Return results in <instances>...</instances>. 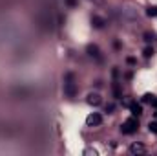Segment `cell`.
I'll use <instances>...</instances> for the list:
<instances>
[{
    "instance_id": "6da1fadb",
    "label": "cell",
    "mask_w": 157,
    "mask_h": 156,
    "mask_svg": "<svg viewBox=\"0 0 157 156\" xmlns=\"http://www.w3.org/2000/svg\"><path fill=\"white\" fill-rule=\"evenodd\" d=\"M77 85L73 83V74H66V83H64V96L66 97H75L77 96Z\"/></svg>"
},
{
    "instance_id": "7a4b0ae2",
    "label": "cell",
    "mask_w": 157,
    "mask_h": 156,
    "mask_svg": "<svg viewBox=\"0 0 157 156\" xmlns=\"http://www.w3.org/2000/svg\"><path fill=\"white\" fill-rule=\"evenodd\" d=\"M137 129H139V121H137L135 116H134V118H128V120L121 125V132H123V134H135Z\"/></svg>"
},
{
    "instance_id": "3957f363",
    "label": "cell",
    "mask_w": 157,
    "mask_h": 156,
    "mask_svg": "<svg viewBox=\"0 0 157 156\" xmlns=\"http://www.w3.org/2000/svg\"><path fill=\"white\" fill-rule=\"evenodd\" d=\"M86 123H88L90 127H97V125L102 123V116H101L99 112H93V114H90V116L86 118Z\"/></svg>"
},
{
    "instance_id": "277c9868",
    "label": "cell",
    "mask_w": 157,
    "mask_h": 156,
    "mask_svg": "<svg viewBox=\"0 0 157 156\" xmlns=\"http://www.w3.org/2000/svg\"><path fill=\"white\" fill-rule=\"evenodd\" d=\"M146 153V147L141 145V143H132L130 145V154H145Z\"/></svg>"
},
{
    "instance_id": "5b68a950",
    "label": "cell",
    "mask_w": 157,
    "mask_h": 156,
    "mask_svg": "<svg viewBox=\"0 0 157 156\" xmlns=\"http://www.w3.org/2000/svg\"><path fill=\"white\" fill-rule=\"evenodd\" d=\"M104 24H106V20H104L102 17H99V15H93V17H91V26H93V28L101 29V28H104Z\"/></svg>"
},
{
    "instance_id": "8992f818",
    "label": "cell",
    "mask_w": 157,
    "mask_h": 156,
    "mask_svg": "<svg viewBox=\"0 0 157 156\" xmlns=\"http://www.w3.org/2000/svg\"><path fill=\"white\" fill-rule=\"evenodd\" d=\"M86 51H88V55H91V57H95V59H101V53H99V46H97V44H88Z\"/></svg>"
},
{
    "instance_id": "52a82bcc",
    "label": "cell",
    "mask_w": 157,
    "mask_h": 156,
    "mask_svg": "<svg viewBox=\"0 0 157 156\" xmlns=\"http://www.w3.org/2000/svg\"><path fill=\"white\" fill-rule=\"evenodd\" d=\"M88 103L93 105V107H99V105L102 103V99H101L99 94H90V96H88Z\"/></svg>"
},
{
    "instance_id": "ba28073f",
    "label": "cell",
    "mask_w": 157,
    "mask_h": 156,
    "mask_svg": "<svg viewBox=\"0 0 157 156\" xmlns=\"http://www.w3.org/2000/svg\"><path fill=\"white\" fill-rule=\"evenodd\" d=\"M130 110H132V116H135V118H139L143 114V107L137 103H130Z\"/></svg>"
},
{
    "instance_id": "9c48e42d",
    "label": "cell",
    "mask_w": 157,
    "mask_h": 156,
    "mask_svg": "<svg viewBox=\"0 0 157 156\" xmlns=\"http://www.w3.org/2000/svg\"><path fill=\"white\" fill-rule=\"evenodd\" d=\"M113 96L115 97H123V90H121V86H119V83H113Z\"/></svg>"
},
{
    "instance_id": "30bf717a",
    "label": "cell",
    "mask_w": 157,
    "mask_h": 156,
    "mask_svg": "<svg viewBox=\"0 0 157 156\" xmlns=\"http://www.w3.org/2000/svg\"><path fill=\"white\" fill-rule=\"evenodd\" d=\"M150 17H157V6H150L148 7V11H146Z\"/></svg>"
},
{
    "instance_id": "8fae6325",
    "label": "cell",
    "mask_w": 157,
    "mask_h": 156,
    "mask_svg": "<svg viewBox=\"0 0 157 156\" xmlns=\"http://www.w3.org/2000/svg\"><path fill=\"white\" fill-rule=\"evenodd\" d=\"M148 129H150V132H154V134H157V120H155V121H150Z\"/></svg>"
},
{
    "instance_id": "7c38bea8",
    "label": "cell",
    "mask_w": 157,
    "mask_h": 156,
    "mask_svg": "<svg viewBox=\"0 0 157 156\" xmlns=\"http://www.w3.org/2000/svg\"><path fill=\"white\" fill-rule=\"evenodd\" d=\"M143 53H145V57H146V59H150V57L154 55V50H152V48H145V51H143Z\"/></svg>"
},
{
    "instance_id": "4fadbf2b",
    "label": "cell",
    "mask_w": 157,
    "mask_h": 156,
    "mask_svg": "<svg viewBox=\"0 0 157 156\" xmlns=\"http://www.w3.org/2000/svg\"><path fill=\"white\" fill-rule=\"evenodd\" d=\"M113 110H115V105H113V103H108V105H106V112H108V114H112Z\"/></svg>"
},
{
    "instance_id": "5bb4252c",
    "label": "cell",
    "mask_w": 157,
    "mask_h": 156,
    "mask_svg": "<svg viewBox=\"0 0 157 156\" xmlns=\"http://www.w3.org/2000/svg\"><path fill=\"white\" fill-rule=\"evenodd\" d=\"M145 40H146V42H152V40H154V35H152V33H145Z\"/></svg>"
},
{
    "instance_id": "9a60e30c",
    "label": "cell",
    "mask_w": 157,
    "mask_h": 156,
    "mask_svg": "<svg viewBox=\"0 0 157 156\" xmlns=\"http://www.w3.org/2000/svg\"><path fill=\"white\" fill-rule=\"evenodd\" d=\"M66 4H68L70 7H75V6H77V0H66Z\"/></svg>"
},
{
    "instance_id": "2e32d148",
    "label": "cell",
    "mask_w": 157,
    "mask_h": 156,
    "mask_svg": "<svg viewBox=\"0 0 157 156\" xmlns=\"http://www.w3.org/2000/svg\"><path fill=\"white\" fill-rule=\"evenodd\" d=\"M128 64H135V59L134 57H128Z\"/></svg>"
},
{
    "instance_id": "e0dca14e",
    "label": "cell",
    "mask_w": 157,
    "mask_h": 156,
    "mask_svg": "<svg viewBox=\"0 0 157 156\" xmlns=\"http://www.w3.org/2000/svg\"><path fill=\"white\" fill-rule=\"evenodd\" d=\"M155 118H157V110H155Z\"/></svg>"
}]
</instances>
